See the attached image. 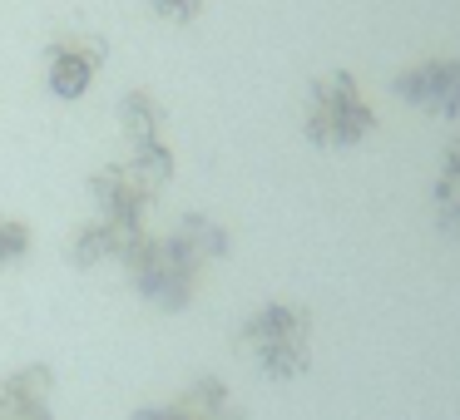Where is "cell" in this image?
<instances>
[{"mask_svg": "<svg viewBox=\"0 0 460 420\" xmlns=\"http://www.w3.org/2000/svg\"><path fill=\"white\" fill-rule=\"evenodd\" d=\"M134 287H139L144 302L164 311H183L193 302V287H199V267L203 262L183 248L179 238H144L139 248L124 258Z\"/></svg>", "mask_w": 460, "mask_h": 420, "instance_id": "obj_1", "label": "cell"}, {"mask_svg": "<svg viewBox=\"0 0 460 420\" xmlns=\"http://www.w3.org/2000/svg\"><path fill=\"white\" fill-rule=\"evenodd\" d=\"M307 337H312L307 311L288 307V302H272V307L252 311L248 327H243V346L252 351V361L272 381H292L307 371Z\"/></svg>", "mask_w": 460, "mask_h": 420, "instance_id": "obj_2", "label": "cell"}, {"mask_svg": "<svg viewBox=\"0 0 460 420\" xmlns=\"http://www.w3.org/2000/svg\"><path fill=\"white\" fill-rule=\"evenodd\" d=\"M376 129V114L357 94V80L337 70L332 80H317L307 94V139L317 149H351Z\"/></svg>", "mask_w": 460, "mask_h": 420, "instance_id": "obj_3", "label": "cell"}, {"mask_svg": "<svg viewBox=\"0 0 460 420\" xmlns=\"http://www.w3.org/2000/svg\"><path fill=\"white\" fill-rule=\"evenodd\" d=\"M90 193L100 198L104 218L129 223V228H144V208H149V198H154V183L144 179L134 163H114V169H104L100 179L90 183Z\"/></svg>", "mask_w": 460, "mask_h": 420, "instance_id": "obj_4", "label": "cell"}, {"mask_svg": "<svg viewBox=\"0 0 460 420\" xmlns=\"http://www.w3.org/2000/svg\"><path fill=\"white\" fill-rule=\"evenodd\" d=\"M396 94L420 109H440L456 119L460 114V65L456 60H430L416 65V70H401L396 74Z\"/></svg>", "mask_w": 460, "mask_h": 420, "instance_id": "obj_5", "label": "cell"}, {"mask_svg": "<svg viewBox=\"0 0 460 420\" xmlns=\"http://www.w3.org/2000/svg\"><path fill=\"white\" fill-rule=\"evenodd\" d=\"M104 60V45H90V40H60L50 50V90L60 100H80L94 80V65Z\"/></svg>", "mask_w": 460, "mask_h": 420, "instance_id": "obj_6", "label": "cell"}, {"mask_svg": "<svg viewBox=\"0 0 460 420\" xmlns=\"http://www.w3.org/2000/svg\"><path fill=\"white\" fill-rule=\"evenodd\" d=\"M50 371L45 366H25L15 376L0 381V420H25V416H40L50 410Z\"/></svg>", "mask_w": 460, "mask_h": 420, "instance_id": "obj_7", "label": "cell"}, {"mask_svg": "<svg viewBox=\"0 0 460 420\" xmlns=\"http://www.w3.org/2000/svg\"><path fill=\"white\" fill-rule=\"evenodd\" d=\"M169 420H243V416L228 400V386H223V381H193V386L169 406Z\"/></svg>", "mask_w": 460, "mask_h": 420, "instance_id": "obj_8", "label": "cell"}, {"mask_svg": "<svg viewBox=\"0 0 460 420\" xmlns=\"http://www.w3.org/2000/svg\"><path fill=\"white\" fill-rule=\"evenodd\" d=\"M119 124H124V134H129L134 153H144V149L159 144L164 114H159V104H154L149 94H124V100H119Z\"/></svg>", "mask_w": 460, "mask_h": 420, "instance_id": "obj_9", "label": "cell"}, {"mask_svg": "<svg viewBox=\"0 0 460 420\" xmlns=\"http://www.w3.org/2000/svg\"><path fill=\"white\" fill-rule=\"evenodd\" d=\"M173 238H179V242H183V248H189L199 262L223 258V252H228V232H223L213 218H203V213H189V218L179 223V232H173Z\"/></svg>", "mask_w": 460, "mask_h": 420, "instance_id": "obj_10", "label": "cell"}, {"mask_svg": "<svg viewBox=\"0 0 460 420\" xmlns=\"http://www.w3.org/2000/svg\"><path fill=\"white\" fill-rule=\"evenodd\" d=\"M25 248H31V228L25 223H0V267L25 258Z\"/></svg>", "mask_w": 460, "mask_h": 420, "instance_id": "obj_11", "label": "cell"}, {"mask_svg": "<svg viewBox=\"0 0 460 420\" xmlns=\"http://www.w3.org/2000/svg\"><path fill=\"white\" fill-rule=\"evenodd\" d=\"M199 5H203V0H154V11H159L164 21H173V25L193 21V15H199Z\"/></svg>", "mask_w": 460, "mask_h": 420, "instance_id": "obj_12", "label": "cell"}, {"mask_svg": "<svg viewBox=\"0 0 460 420\" xmlns=\"http://www.w3.org/2000/svg\"><path fill=\"white\" fill-rule=\"evenodd\" d=\"M134 420H169V406H144L134 410Z\"/></svg>", "mask_w": 460, "mask_h": 420, "instance_id": "obj_13", "label": "cell"}, {"mask_svg": "<svg viewBox=\"0 0 460 420\" xmlns=\"http://www.w3.org/2000/svg\"><path fill=\"white\" fill-rule=\"evenodd\" d=\"M25 420H50V410H40V416H25Z\"/></svg>", "mask_w": 460, "mask_h": 420, "instance_id": "obj_14", "label": "cell"}]
</instances>
